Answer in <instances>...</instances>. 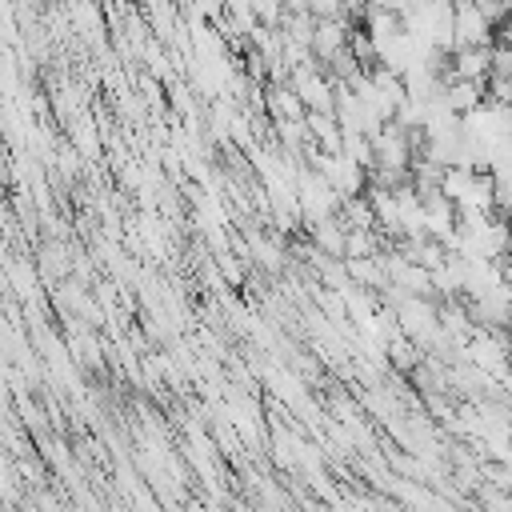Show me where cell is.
Returning <instances> with one entry per match:
<instances>
[{
	"instance_id": "6da1fadb",
	"label": "cell",
	"mask_w": 512,
	"mask_h": 512,
	"mask_svg": "<svg viewBox=\"0 0 512 512\" xmlns=\"http://www.w3.org/2000/svg\"><path fill=\"white\" fill-rule=\"evenodd\" d=\"M268 104H272V112H276L280 120H304V116H308V108L300 104V96H296L292 84H288V88H276Z\"/></svg>"
}]
</instances>
